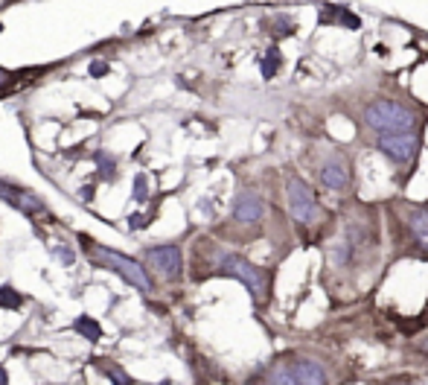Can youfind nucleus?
<instances>
[{"mask_svg":"<svg viewBox=\"0 0 428 385\" xmlns=\"http://www.w3.org/2000/svg\"><path fill=\"white\" fill-rule=\"evenodd\" d=\"M364 126L376 134H391V132H417V114L393 100H376L364 105L362 111Z\"/></svg>","mask_w":428,"mask_h":385,"instance_id":"obj_1","label":"nucleus"},{"mask_svg":"<svg viewBox=\"0 0 428 385\" xmlns=\"http://www.w3.org/2000/svg\"><path fill=\"white\" fill-rule=\"evenodd\" d=\"M79 243L85 246V251H90V257L93 260H100V263H105L108 269H114L117 275H120L126 283H131V286H137L140 292H152V280H149V275H146V269L140 266L137 260H129V257H123L120 251H111V248H105V246H97L93 239H88L85 234L79 236Z\"/></svg>","mask_w":428,"mask_h":385,"instance_id":"obj_2","label":"nucleus"},{"mask_svg":"<svg viewBox=\"0 0 428 385\" xmlns=\"http://www.w3.org/2000/svg\"><path fill=\"white\" fill-rule=\"evenodd\" d=\"M216 269H219L222 275H230V277H236V280H242V283L251 289V295H254L256 301L263 298V292H266V275H263V269H259V266H254L251 260H245V257H239V254H219Z\"/></svg>","mask_w":428,"mask_h":385,"instance_id":"obj_3","label":"nucleus"},{"mask_svg":"<svg viewBox=\"0 0 428 385\" xmlns=\"http://www.w3.org/2000/svg\"><path fill=\"white\" fill-rule=\"evenodd\" d=\"M376 146L393 166H405L420 152V134L417 132H391V134H376Z\"/></svg>","mask_w":428,"mask_h":385,"instance_id":"obj_4","label":"nucleus"},{"mask_svg":"<svg viewBox=\"0 0 428 385\" xmlns=\"http://www.w3.org/2000/svg\"><path fill=\"white\" fill-rule=\"evenodd\" d=\"M285 199H289V210L300 225H318L321 222V205L315 199V192L309 190V184H303L300 178H289Z\"/></svg>","mask_w":428,"mask_h":385,"instance_id":"obj_5","label":"nucleus"},{"mask_svg":"<svg viewBox=\"0 0 428 385\" xmlns=\"http://www.w3.org/2000/svg\"><path fill=\"white\" fill-rule=\"evenodd\" d=\"M146 260L152 263V266H155L163 277H170V280H175V277L181 275V269H184V260H181V248H178V246L152 248V251L146 254Z\"/></svg>","mask_w":428,"mask_h":385,"instance_id":"obj_6","label":"nucleus"},{"mask_svg":"<svg viewBox=\"0 0 428 385\" xmlns=\"http://www.w3.org/2000/svg\"><path fill=\"white\" fill-rule=\"evenodd\" d=\"M263 213H266V202L259 199L256 192L242 190L239 196H236V202H233V216H236V222L254 225V222L263 219Z\"/></svg>","mask_w":428,"mask_h":385,"instance_id":"obj_7","label":"nucleus"},{"mask_svg":"<svg viewBox=\"0 0 428 385\" xmlns=\"http://www.w3.org/2000/svg\"><path fill=\"white\" fill-rule=\"evenodd\" d=\"M318 176H321V184H323L326 190H344V187L350 184V170H347V163H344L341 155L326 158V161L321 163Z\"/></svg>","mask_w":428,"mask_h":385,"instance_id":"obj_8","label":"nucleus"},{"mask_svg":"<svg viewBox=\"0 0 428 385\" xmlns=\"http://www.w3.org/2000/svg\"><path fill=\"white\" fill-rule=\"evenodd\" d=\"M0 199H6L12 207H18L23 213H44V205L32 196V192H23V190H18L6 181H0Z\"/></svg>","mask_w":428,"mask_h":385,"instance_id":"obj_9","label":"nucleus"},{"mask_svg":"<svg viewBox=\"0 0 428 385\" xmlns=\"http://www.w3.org/2000/svg\"><path fill=\"white\" fill-rule=\"evenodd\" d=\"M405 225H408L411 236L417 239V246H422L428 254V207H408Z\"/></svg>","mask_w":428,"mask_h":385,"instance_id":"obj_10","label":"nucleus"},{"mask_svg":"<svg viewBox=\"0 0 428 385\" xmlns=\"http://www.w3.org/2000/svg\"><path fill=\"white\" fill-rule=\"evenodd\" d=\"M292 374L297 379V385H326V374L318 362H312V359H297V362H292Z\"/></svg>","mask_w":428,"mask_h":385,"instance_id":"obj_11","label":"nucleus"},{"mask_svg":"<svg viewBox=\"0 0 428 385\" xmlns=\"http://www.w3.org/2000/svg\"><path fill=\"white\" fill-rule=\"evenodd\" d=\"M73 330H76L79 335H85L88 342H100V339H102V327L93 321V318H88V316H79V318L73 321Z\"/></svg>","mask_w":428,"mask_h":385,"instance_id":"obj_12","label":"nucleus"},{"mask_svg":"<svg viewBox=\"0 0 428 385\" xmlns=\"http://www.w3.org/2000/svg\"><path fill=\"white\" fill-rule=\"evenodd\" d=\"M268 382H271V385H297V379H295V374H292V365H277V368L271 371Z\"/></svg>","mask_w":428,"mask_h":385,"instance_id":"obj_13","label":"nucleus"},{"mask_svg":"<svg viewBox=\"0 0 428 385\" xmlns=\"http://www.w3.org/2000/svg\"><path fill=\"white\" fill-rule=\"evenodd\" d=\"M102 374H105L114 385H131V377H129L120 365H102Z\"/></svg>","mask_w":428,"mask_h":385,"instance_id":"obj_14","label":"nucleus"},{"mask_svg":"<svg viewBox=\"0 0 428 385\" xmlns=\"http://www.w3.org/2000/svg\"><path fill=\"white\" fill-rule=\"evenodd\" d=\"M97 163H100V170H102V178H114V170H117V166H114V161H108L105 152L97 155Z\"/></svg>","mask_w":428,"mask_h":385,"instance_id":"obj_15","label":"nucleus"},{"mask_svg":"<svg viewBox=\"0 0 428 385\" xmlns=\"http://www.w3.org/2000/svg\"><path fill=\"white\" fill-rule=\"evenodd\" d=\"M146 192H149L146 176H137V178H134V199H137V202H146Z\"/></svg>","mask_w":428,"mask_h":385,"instance_id":"obj_16","label":"nucleus"},{"mask_svg":"<svg viewBox=\"0 0 428 385\" xmlns=\"http://www.w3.org/2000/svg\"><path fill=\"white\" fill-rule=\"evenodd\" d=\"M274 70H277V50H271V53H268V62H266V67H263V74H266V76H271Z\"/></svg>","mask_w":428,"mask_h":385,"instance_id":"obj_17","label":"nucleus"},{"mask_svg":"<svg viewBox=\"0 0 428 385\" xmlns=\"http://www.w3.org/2000/svg\"><path fill=\"white\" fill-rule=\"evenodd\" d=\"M59 257L67 263V266H70V263H73V251H70V248H59Z\"/></svg>","mask_w":428,"mask_h":385,"instance_id":"obj_18","label":"nucleus"},{"mask_svg":"<svg viewBox=\"0 0 428 385\" xmlns=\"http://www.w3.org/2000/svg\"><path fill=\"white\" fill-rule=\"evenodd\" d=\"M9 85V74H6V70H0V91H4Z\"/></svg>","mask_w":428,"mask_h":385,"instance_id":"obj_19","label":"nucleus"},{"mask_svg":"<svg viewBox=\"0 0 428 385\" xmlns=\"http://www.w3.org/2000/svg\"><path fill=\"white\" fill-rule=\"evenodd\" d=\"M90 70H93V76H102V74H105V70H108V67H105V64H93Z\"/></svg>","mask_w":428,"mask_h":385,"instance_id":"obj_20","label":"nucleus"},{"mask_svg":"<svg viewBox=\"0 0 428 385\" xmlns=\"http://www.w3.org/2000/svg\"><path fill=\"white\" fill-rule=\"evenodd\" d=\"M0 385H6V371L0 368Z\"/></svg>","mask_w":428,"mask_h":385,"instance_id":"obj_21","label":"nucleus"},{"mask_svg":"<svg viewBox=\"0 0 428 385\" xmlns=\"http://www.w3.org/2000/svg\"><path fill=\"white\" fill-rule=\"evenodd\" d=\"M422 350H425V353H428V339H425V342H422Z\"/></svg>","mask_w":428,"mask_h":385,"instance_id":"obj_22","label":"nucleus"}]
</instances>
